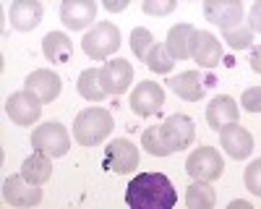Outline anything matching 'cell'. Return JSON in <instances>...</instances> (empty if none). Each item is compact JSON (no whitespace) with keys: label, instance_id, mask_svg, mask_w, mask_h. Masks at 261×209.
I'll list each match as a JSON object with an SVG mask.
<instances>
[{"label":"cell","instance_id":"obj_14","mask_svg":"<svg viewBox=\"0 0 261 209\" xmlns=\"http://www.w3.org/2000/svg\"><path fill=\"white\" fill-rule=\"evenodd\" d=\"M24 89L32 92L42 104H47V102H53V99L60 94L63 79H60L55 71H50V68H37V71H32V73L27 76Z\"/></svg>","mask_w":261,"mask_h":209},{"label":"cell","instance_id":"obj_33","mask_svg":"<svg viewBox=\"0 0 261 209\" xmlns=\"http://www.w3.org/2000/svg\"><path fill=\"white\" fill-rule=\"evenodd\" d=\"M251 71L253 73H261V45H256L253 50H251Z\"/></svg>","mask_w":261,"mask_h":209},{"label":"cell","instance_id":"obj_9","mask_svg":"<svg viewBox=\"0 0 261 209\" xmlns=\"http://www.w3.org/2000/svg\"><path fill=\"white\" fill-rule=\"evenodd\" d=\"M3 199L13 209H32L42 201V188L24 180V175H8L3 180Z\"/></svg>","mask_w":261,"mask_h":209},{"label":"cell","instance_id":"obj_1","mask_svg":"<svg viewBox=\"0 0 261 209\" xmlns=\"http://www.w3.org/2000/svg\"><path fill=\"white\" fill-rule=\"evenodd\" d=\"M128 209H175L178 191L165 173H139L125 186Z\"/></svg>","mask_w":261,"mask_h":209},{"label":"cell","instance_id":"obj_35","mask_svg":"<svg viewBox=\"0 0 261 209\" xmlns=\"http://www.w3.org/2000/svg\"><path fill=\"white\" fill-rule=\"evenodd\" d=\"M227 209H253V204H248V201H243V199H235V201L227 204Z\"/></svg>","mask_w":261,"mask_h":209},{"label":"cell","instance_id":"obj_30","mask_svg":"<svg viewBox=\"0 0 261 209\" xmlns=\"http://www.w3.org/2000/svg\"><path fill=\"white\" fill-rule=\"evenodd\" d=\"M141 8L149 16H167L175 11V0H144Z\"/></svg>","mask_w":261,"mask_h":209},{"label":"cell","instance_id":"obj_29","mask_svg":"<svg viewBox=\"0 0 261 209\" xmlns=\"http://www.w3.org/2000/svg\"><path fill=\"white\" fill-rule=\"evenodd\" d=\"M243 183H246V188H248L253 196H261V160H253V162L246 167Z\"/></svg>","mask_w":261,"mask_h":209},{"label":"cell","instance_id":"obj_10","mask_svg":"<svg viewBox=\"0 0 261 209\" xmlns=\"http://www.w3.org/2000/svg\"><path fill=\"white\" fill-rule=\"evenodd\" d=\"M6 113L16 125H34L42 115V102L32 92L21 89V92H13L6 99Z\"/></svg>","mask_w":261,"mask_h":209},{"label":"cell","instance_id":"obj_23","mask_svg":"<svg viewBox=\"0 0 261 209\" xmlns=\"http://www.w3.org/2000/svg\"><path fill=\"white\" fill-rule=\"evenodd\" d=\"M214 201H217V191L209 183L193 180L188 186V191H186V206L188 209H214Z\"/></svg>","mask_w":261,"mask_h":209},{"label":"cell","instance_id":"obj_31","mask_svg":"<svg viewBox=\"0 0 261 209\" xmlns=\"http://www.w3.org/2000/svg\"><path fill=\"white\" fill-rule=\"evenodd\" d=\"M241 108L246 113H261V87H251L241 97Z\"/></svg>","mask_w":261,"mask_h":209},{"label":"cell","instance_id":"obj_3","mask_svg":"<svg viewBox=\"0 0 261 209\" xmlns=\"http://www.w3.org/2000/svg\"><path fill=\"white\" fill-rule=\"evenodd\" d=\"M32 146H34V152L55 160V157L68 154V149H71V134L65 131L63 123H55V120L42 123V125H37V128L32 131Z\"/></svg>","mask_w":261,"mask_h":209},{"label":"cell","instance_id":"obj_12","mask_svg":"<svg viewBox=\"0 0 261 209\" xmlns=\"http://www.w3.org/2000/svg\"><path fill=\"white\" fill-rule=\"evenodd\" d=\"M99 81H102L105 94L118 97V94L128 92L130 81H134V66L125 58H115L110 63H105V68L99 71Z\"/></svg>","mask_w":261,"mask_h":209},{"label":"cell","instance_id":"obj_21","mask_svg":"<svg viewBox=\"0 0 261 209\" xmlns=\"http://www.w3.org/2000/svg\"><path fill=\"white\" fill-rule=\"evenodd\" d=\"M193 34H196V27H191V24H175L167 32L165 47L170 50V55L175 60L191 58V39H193Z\"/></svg>","mask_w":261,"mask_h":209},{"label":"cell","instance_id":"obj_28","mask_svg":"<svg viewBox=\"0 0 261 209\" xmlns=\"http://www.w3.org/2000/svg\"><path fill=\"white\" fill-rule=\"evenodd\" d=\"M141 146L151 154V157H167L165 146H162V139H160V125H151V128L144 131L141 136Z\"/></svg>","mask_w":261,"mask_h":209},{"label":"cell","instance_id":"obj_20","mask_svg":"<svg viewBox=\"0 0 261 209\" xmlns=\"http://www.w3.org/2000/svg\"><path fill=\"white\" fill-rule=\"evenodd\" d=\"M42 53L50 63H68L73 58V42L63 32H50L42 39Z\"/></svg>","mask_w":261,"mask_h":209},{"label":"cell","instance_id":"obj_26","mask_svg":"<svg viewBox=\"0 0 261 209\" xmlns=\"http://www.w3.org/2000/svg\"><path fill=\"white\" fill-rule=\"evenodd\" d=\"M146 66L149 71H154V73H170L172 66H175V58L170 55V50L165 45H154L146 58Z\"/></svg>","mask_w":261,"mask_h":209},{"label":"cell","instance_id":"obj_4","mask_svg":"<svg viewBox=\"0 0 261 209\" xmlns=\"http://www.w3.org/2000/svg\"><path fill=\"white\" fill-rule=\"evenodd\" d=\"M81 47L92 60H107L120 47V29L110 21H99L86 32V37L81 39Z\"/></svg>","mask_w":261,"mask_h":209},{"label":"cell","instance_id":"obj_16","mask_svg":"<svg viewBox=\"0 0 261 209\" xmlns=\"http://www.w3.org/2000/svg\"><path fill=\"white\" fill-rule=\"evenodd\" d=\"M220 141L225 146V152L232 157V160H246L251 152H253V136L248 128H243V125H225V128L220 131Z\"/></svg>","mask_w":261,"mask_h":209},{"label":"cell","instance_id":"obj_15","mask_svg":"<svg viewBox=\"0 0 261 209\" xmlns=\"http://www.w3.org/2000/svg\"><path fill=\"white\" fill-rule=\"evenodd\" d=\"M60 21L73 32L92 27L97 21V3L94 0H65L60 6Z\"/></svg>","mask_w":261,"mask_h":209},{"label":"cell","instance_id":"obj_34","mask_svg":"<svg viewBox=\"0 0 261 209\" xmlns=\"http://www.w3.org/2000/svg\"><path fill=\"white\" fill-rule=\"evenodd\" d=\"M105 8L107 11H123V8H128V0H105Z\"/></svg>","mask_w":261,"mask_h":209},{"label":"cell","instance_id":"obj_25","mask_svg":"<svg viewBox=\"0 0 261 209\" xmlns=\"http://www.w3.org/2000/svg\"><path fill=\"white\" fill-rule=\"evenodd\" d=\"M154 45L157 42H154V37H151V32L146 27H136L134 32H130V50H134V55L141 63H146V58H149V53H151Z\"/></svg>","mask_w":261,"mask_h":209},{"label":"cell","instance_id":"obj_32","mask_svg":"<svg viewBox=\"0 0 261 209\" xmlns=\"http://www.w3.org/2000/svg\"><path fill=\"white\" fill-rule=\"evenodd\" d=\"M248 27H251V32L261 34V0H256L251 13H248Z\"/></svg>","mask_w":261,"mask_h":209},{"label":"cell","instance_id":"obj_27","mask_svg":"<svg viewBox=\"0 0 261 209\" xmlns=\"http://www.w3.org/2000/svg\"><path fill=\"white\" fill-rule=\"evenodd\" d=\"M222 39L227 42L232 50H246V47H251V42H253V32H251L248 24H243V27H238V29L222 32Z\"/></svg>","mask_w":261,"mask_h":209},{"label":"cell","instance_id":"obj_5","mask_svg":"<svg viewBox=\"0 0 261 209\" xmlns=\"http://www.w3.org/2000/svg\"><path fill=\"white\" fill-rule=\"evenodd\" d=\"M160 139H162V146H165L167 154L183 152L196 141V125L188 115L175 113L160 125Z\"/></svg>","mask_w":261,"mask_h":209},{"label":"cell","instance_id":"obj_22","mask_svg":"<svg viewBox=\"0 0 261 209\" xmlns=\"http://www.w3.org/2000/svg\"><path fill=\"white\" fill-rule=\"evenodd\" d=\"M21 175H24V180L32 183V186H45L53 178V162H50V157L34 152L32 157L24 160V165H21Z\"/></svg>","mask_w":261,"mask_h":209},{"label":"cell","instance_id":"obj_17","mask_svg":"<svg viewBox=\"0 0 261 209\" xmlns=\"http://www.w3.org/2000/svg\"><path fill=\"white\" fill-rule=\"evenodd\" d=\"M42 13H45V8H42L39 0H16L8 11V21L18 32H32L39 27Z\"/></svg>","mask_w":261,"mask_h":209},{"label":"cell","instance_id":"obj_6","mask_svg":"<svg viewBox=\"0 0 261 209\" xmlns=\"http://www.w3.org/2000/svg\"><path fill=\"white\" fill-rule=\"evenodd\" d=\"M186 173L193 180H201V183H212L225 173V162L220 157V152L214 146H199L193 149L186 160Z\"/></svg>","mask_w":261,"mask_h":209},{"label":"cell","instance_id":"obj_2","mask_svg":"<svg viewBox=\"0 0 261 209\" xmlns=\"http://www.w3.org/2000/svg\"><path fill=\"white\" fill-rule=\"evenodd\" d=\"M113 113L105 108H86L73 120V139L79 146H97L113 134Z\"/></svg>","mask_w":261,"mask_h":209},{"label":"cell","instance_id":"obj_8","mask_svg":"<svg viewBox=\"0 0 261 209\" xmlns=\"http://www.w3.org/2000/svg\"><path fill=\"white\" fill-rule=\"evenodd\" d=\"M243 3L241 0H206L204 3V16L212 21L214 27H220L222 32L243 27Z\"/></svg>","mask_w":261,"mask_h":209},{"label":"cell","instance_id":"obj_24","mask_svg":"<svg viewBox=\"0 0 261 209\" xmlns=\"http://www.w3.org/2000/svg\"><path fill=\"white\" fill-rule=\"evenodd\" d=\"M79 94L84 99H89V102H102L107 94L102 89V81H99V71L97 68H86L81 76H79Z\"/></svg>","mask_w":261,"mask_h":209},{"label":"cell","instance_id":"obj_11","mask_svg":"<svg viewBox=\"0 0 261 209\" xmlns=\"http://www.w3.org/2000/svg\"><path fill=\"white\" fill-rule=\"evenodd\" d=\"M165 104V89L162 84H154V81H141L136 84V89L130 92V110L141 118H149V115H157Z\"/></svg>","mask_w":261,"mask_h":209},{"label":"cell","instance_id":"obj_19","mask_svg":"<svg viewBox=\"0 0 261 209\" xmlns=\"http://www.w3.org/2000/svg\"><path fill=\"white\" fill-rule=\"evenodd\" d=\"M167 87L186 102H199L204 97V81H201L199 71H183L178 76H172L167 81Z\"/></svg>","mask_w":261,"mask_h":209},{"label":"cell","instance_id":"obj_13","mask_svg":"<svg viewBox=\"0 0 261 209\" xmlns=\"http://www.w3.org/2000/svg\"><path fill=\"white\" fill-rule=\"evenodd\" d=\"M191 58L199 63L201 68H214L222 60V42L217 39L212 32L196 29L193 39H191Z\"/></svg>","mask_w":261,"mask_h":209},{"label":"cell","instance_id":"obj_7","mask_svg":"<svg viewBox=\"0 0 261 209\" xmlns=\"http://www.w3.org/2000/svg\"><path fill=\"white\" fill-rule=\"evenodd\" d=\"M105 167L110 173L125 175V173H134L139 167V149L134 141L128 139H115L105 146Z\"/></svg>","mask_w":261,"mask_h":209},{"label":"cell","instance_id":"obj_18","mask_svg":"<svg viewBox=\"0 0 261 209\" xmlns=\"http://www.w3.org/2000/svg\"><path fill=\"white\" fill-rule=\"evenodd\" d=\"M238 118H241V110H238V104L230 94H220V97H214L209 102V108H206V123L212 125V128L220 134L225 125H232L238 123Z\"/></svg>","mask_w":261,"mask_h":209}]
</instances>
